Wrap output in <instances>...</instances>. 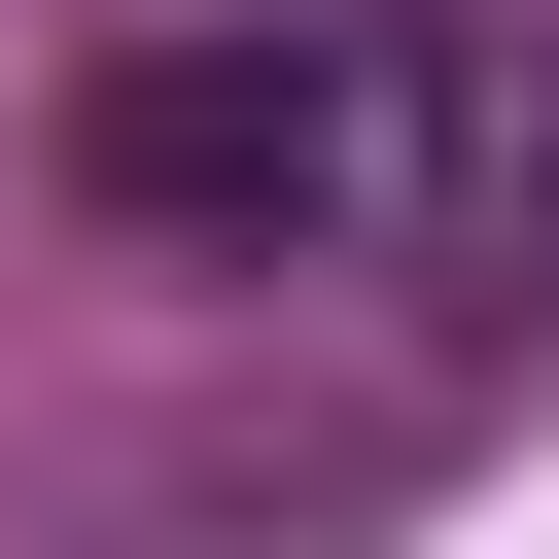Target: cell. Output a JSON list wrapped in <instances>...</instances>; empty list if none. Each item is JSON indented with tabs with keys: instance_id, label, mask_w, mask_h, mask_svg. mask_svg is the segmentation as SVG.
<instances>
[{
	"instance_id": "6da1fadb",
	"label": "cell",
	"mask_w": 559,
	"mask_h": 559,
	"mask_svg": "<svg viewBox=\"0 0 559 559\" xmlns=\"http://www.w3.org/2000/svg\"><path fill=\"white\" fill-rule=\"evenodd\" d=\"M70 210L175 280H524L559 245V0H140L70 70Z\"/></svg>"
}]
</instances>
